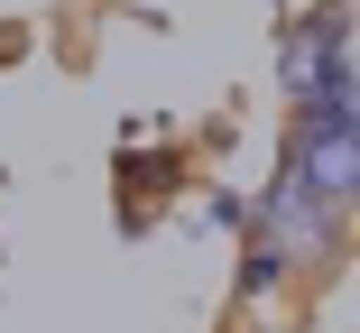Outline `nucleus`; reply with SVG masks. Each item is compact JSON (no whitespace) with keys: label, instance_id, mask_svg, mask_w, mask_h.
<instances>
[{"label":"nucleus","instance_id":"nucleus-1","mask_svg":"<svg viewBox=\"0 0 360 333\" xmlns=\"http://www.w3.org/2000/svg\"><path fill=\"white\" fill-rule=\"evenodd\" d=\"M351 213H333V204H314L305 185H286V176H268V194L250 204V241H268L277 259H286V278H296V296H314V287H333L342 278V259H351Z\"/></svg>","mask_w":360,"mask_h":333},{"label":"nucleus","instance_id":"nucleus-2","mask_svg":"<svg viewBox=\"0 0 360 333\" xmlns=\"http://www.w3.org/2000/svg\"><path fill=\"white\" fill-rule=\"evenodd\" d=\"M351 84H360L351 19L323 0V10H305L296 28L277 37V93H286V111H342V102H351Z\"/></svg>","mask_w":360,"mask_h":333},{"label":"nucleus","instance_id":"nucleus-3","mask_svg":"<svg viewBox=\"0 0 360 333\" xmlns=\"http://www.w3.org/2000/svg\"><path fill=\"white\" fill-rule=\"evenodd\" d=\"M277 176L305 185L314 204L360 222V139L342 111H286V139H277Z\"/></svg>","mask_w":360,"mask_h":333},{"label":"nucleus","instance_id":"nucleus-4","mask_svg":"<svg viewBox=\"0 0 360 333\" xmlns=\"http://www.w3.org/2000/svg\"><path fill=\"white\" fill-rule=\"evenodd\" d=\"M231 333H305L286 306H268V315H231Z\"/></svg>","mask_w":360,"mask_h":333}]
</instances>
